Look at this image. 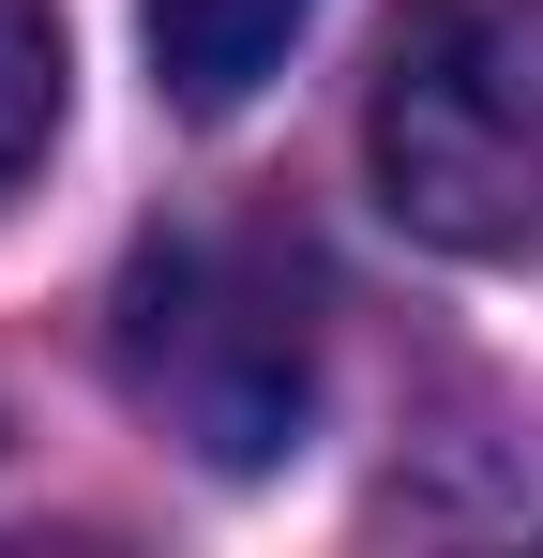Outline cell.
<instances>
[{
  "mask_svg": "<svg viewBox=\"0 0 543 558\" xmlns=\"http://www.w3.org/2000/svg\"><path fill=\"white\" fill-rule=\"evenodd\" d=\"M106 363L196 468H287L317 423V257L287 227H181L121 272Z\"/></svg>",
  "mask_w": 543,
  "mask_h": 558,
  "instance_id": "1",
  "label": "cell"
},
{
  "mask_svg": "<svg viewBox=\"0 0 543 558\" xmlns=\"http://www.w3.org/2000/svg\"><path fill=\"white\" fill-rule=\"evenodd\" d=\"M362 151L393 227L438 257L543 242V0H408L362 92Z\"/></svg>",
  "mask_w": 543,
  "mask_h": 558,
  "instance_id": "2",
  "label": "cell"
},
{
  "mask_svg": "<svg viewBox=\"0 0 543 558\" xmlns=\"http://www.w3.org/2000/svg\"><path fill=\"white\" fill-rule=\"evenodd\" d=\"M302 15L317 0H136V31H152V76H167L181 106H242L302 46Z\"/></svg>",
  "mask_w": 543,
  "mask_h": 558,
  "instance_id": "3",
  "label": "cell"
},
{
  "mask_svg": "<svg viewBox=\"0 0 543 558\" xmlns=\"http://www.w3.org/2000/svg\"><path fill=\"white\" fill-rule=\"evenodd\" d=\"M61 151V0H0V211Z\"/></svg>",
  "mask_w": 543,
  "mask_h": 558,
  "instance_id": "4",
  "label": "cell"
}]
</instances>
